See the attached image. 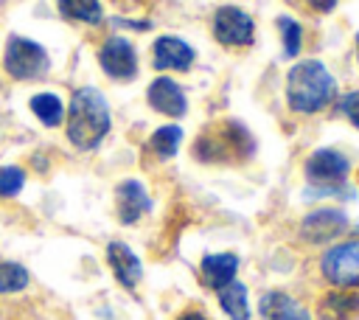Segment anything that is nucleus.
<instances>
[{"label": "nucleus", "instance_id": "nucleus-1", "mask_svg": "<svg viewBox=\"0 0 359 320\" xmlns=\"http://www.w3.org/2000/svg\"><path fill=\"white\" fill-rule=\"evenodd\" d=\"M112 129L109 101L98 87H76L65 107V135L73 149L93 152L104 143Z\"/></svg>", "mask_w": 359, "mask_h": 320}, {"label": "nucleus", "instance_id": "nucleus-2", "mask_svg": "<svg viewBox=\"0 0 359 320\" xmlns=\"http://www.w3.org/2000/svg\"><path fill=\"white\" fill-rule=\"evenodd\" d=\"M337 98V79L320 59H303L286 73V101L300 115H314Z\"/></svg>", "mask_w": 359, "mask_h": 320}, {"label": "nucleus", "instance_id": "nucleus-3", "mask_svg": "<svg viewBox=\"0 0 359 320\" xmlns=\"http://www.w3.org/2000/svg\"><path fill=\"white\" fill-rule=\"evenodd\" d=\"M255 143L247 126L238 121H219L199 132L194 143V157L202 163H241L252 154Z\"/></svg>", "mask_w": 359, "mask_h": 320}, {"label": "nucleus", "instance_id": "nucleus-4", "mask_svg": "<svg viewBox=\"0 0 359 320\" xmlns=\"http://www.w3.org/2000/svg\"><path fill=\"white\" fill-rule=\"evenodd\" d=\"M306 174V199L311 196H342L353 199V188H348L351 163L337 149H314L303 166Z\"/></svg>", "mask_w": 359, "mask_h": 320}, {"label": "nucleus", "instance_id": "nucleus-5", "mask_svg": "<svg viewBox=\"0 0 359 320\" xmlns=\"http://www.w3.org/2000/svg\"><path fill=\"white\" fill-rule=\"evenodd\" d=\"M3 73L14 81H39L50 70V53L45 51L42 42L22 36V34H8L0 56Z\"/></svg>", "mask_w": 359, "mask_h": 320}, {"label": "nucleus", "instance_id": "nucleus-6", "mask_svg": "<svg viewBox=\"0 0 359 320\" xmlns=\"http://www.w3.org/2000/svg\"><path fill=\"white\" fill-rule=\"evenodd\" d=\"M320 269H323L325 281L337 289L359 286V239H348V241L334 244L323 255Z\"/></svg>", "mask_w": 359, "mask_h": 320}, {"label": "nucleus", "instance_id": "nucleus-7", "mask_svg": "<svg viewBox=\"0 0 359 320\" xmlns=\"http://www.w3.org/2000/svg\"><path fill=\"white\" fill-rule=\"evenodd\" d=\"M213 36L224 48H247L255 39V22L252 17L238 6H222L213 14Z\"/></svg>", "mask_w": 359, "mask_h": 320}, {"label": "nucleus", "instance_id": "nucleus-8", "mask_svg": "<svg viewBox=\"0 0 359 320\" xmlns=\"http://www.w3.org/2000/svg\"><path fill=\"white\" fill-rule=\"evenodd\" d=\"M98 65L109 79L132 81L137 76V51L126 36L112 34L98 45Z\"/></svg>", "mask_w": 359, "mask_h": 320}, {"label": "nucleus", "instance_id": "nucleus-9", "mask_svg": "<svg viewBox=\"0 0 359 320\" xmlns=\"http://www.w3.org/2000/svg\"><path fill=\"white\" fill-rule=\"evenodd\" d=\"M345 230H348V213L342 208H317V211L306 213L300 222V236L314 244L331 241Z\"/></svg>", "mask_w": 359, "mask_h": 320}, {"label": "nucleus", "instance_id": "nucleus-10", "mask_svg": "<svg viewBox=\"0 0 359 320\" xmlns=\"http://www.w3.org/2000/svg\"><path fill=\"white\" fill-rule=\"evenodd\" d=\"M151 211V196L140 180H121L115 185V213L121 225H135Z\"/></svg>", "mask_w": 359, "mask_h": 320}, {"label": "nucleus", "instance_id": "nucleus-11", "mask_svg": "<svg viewBox=\"0 0 359 320\" xmlns=\"http://www.w3.org/2000/svg\"><path fill=\"white\" fill-rule=\"evenodd\" d=\"M194 59H196V51L185 39H180L174 34H163L151 45L154 70H180V73H185V70H191Z\"/></svg>", "mask_w": 359, "mask_h": 320}, {"label": "nucleus", "instance_id": "nucleus-12", "mask_svg": "<svg viewBox=\"0 0 359 320\" xmlns=\"http://www.w3.org/2000/svg\"><path fill=\"white\" fill-rule=\"evenodd\" d=\"M146 101L154 112L160 115H168V118H182L188 112V98H185V90L168 79V76H157L149 87H146Z\"/></svg>", "mask_w": 359, "mask_h": 320}, {"label": "nucleus", "instance_id": "nucleus-13", "mask_svg": "<svg viewBox=\"0 0 359 320\" xmlns=\"http://www.w3.org/2000/svg\"><path fill=\"white\" fill-rule=\"evenodd\" d=\"M107 264L115 275V281L123 289H135L143 278V264L137 258V253L126 244V241H109L107 244Z\"/></svg>", "mask_w": 359, "mask_h": 320}, {"label": "nucleus", "instance_id": "nucleus-14", "mask_svg": "<svg viewBox=\"0 0 359 320\" xmlns=\"http://www.w3.org/2000/svg\"><path fill=\"white\" fill-rule=\"evenodd\" d=\"M258 312L264 320H311V312L300 300H294L292 295L278 292V289L261 295Z\"/></svg>", "mask_w": 359, "mask_h": 320}, {"label": "nucleus", "instance_id": "nucleus-15", "mask_svg": "<svg viewBox=\"0 0 359 320\" xmlns=\"http://www.w3.org/2000/svg\"><path fill=\"white\" fill-rule=\"evenodd\" d=\"M238 272V255L236 253H210L199 261V281L210 289H222L224 284L236 281Z\"/></svg>", "mask_w": 359, "mask_h": 320}, {"label": "nucleus", "instance_id": "nucleus-16", "mask_svg": "<svg viewBox=\"0 0 359 320\" xmlns=\"http://www.w3.org/2000/svg\"><path fill=\"white\" fill-rule=\"evenodd\" d=\"M28 109L34 112V118L45 126V129H56L65 124V101L59 93H50V90H42V93H34L28 98Z\"/></svg>", "mask_w": 359, "mask_h": 320}, {"label": "nucleus", "instance_id": "nucleus-17", "mask_svg": "<svg viewBox=\"0 0 359 320\" xmlns=\"http://www.w3.org/2000/svg\"><path fill=\"white\" fill-rule=\"evenodd\" d=\"M356 314H359V295L345 292V289L323 295L320 309H317L320 320H353Z\"/></svg>", "mask_w": 359, "mask_h": 320}, {"label": "nucleus", "instance_id": "nucleus-18", "mask_svg": "<svg viewBox=\"0 0 359 320\" xmlns=\"http://www.w3.org/2000/svg\"><path fill=\"white\" fill-rule=\"evenodd\" d=\"M216 292H219V306L230 320H250V292L244 284L230 281Z\"/></svg>", "mask_w": 359, "mask_h": 320}, {"label": "nucleus", "instance_id": "nucleus-19", "mask_svg": "<svg viewBox=\"0 0 359 320\" xmlns=\"http://www.w3.org/2000/svg\"><path fill=\"white\" fill-rule=\"evenodd\" d=\"M56 8L65 20L81 22V25H98L104 20L101 0H56Z\"/></svg>", "mask_w": 359, "mask_h": 320}, {"label": "nucleus", "instance_id": "nucleus-20", "mask_svg": "<svg viewBox=\"0 0 359 320\" xmlns=\"http://www.w3.org/2000/svg\"><path fill=\"white\" fill-rule=\"evenodd\" d=\"M180 143H182V129L177 124H165V126H157L151 135H149V152L160 160H171L177 152H180Z\"/></svg>", "mask_w": 359, "mask_h": 320}, {"label": "nucleus", "instance_id": "nucleus-21", "mask_svg": "<svg viewBox=\"0 0 359 320\" xmlns=\"http://www.w3.org/2000/svg\"><path fill=\"white\" fill-rule=\"evenodd\" d=\"M28 284H31V272H28V267H22L20 261H8V258L0 261V295H17V292H25Z\"/></svg>", "mask_w": 359, "mask_h": 320}, {"label": "nucleus", "instance_id": "nucleus-22", "mask_svg": "<svg viewBox=\"0 0 359 320\" xmlns=\"http://www.w3.org/2000/svg\"><path fill=\"white\" fill-rule=\"evenodd\" d=\"M25 180H28V174L22 166H17V163L0 166V199H6V202L17 199L25 188Z\"/></svg>", "mask_w": 359, "mask_h": 320}, {"label": "nucleus", "instance_id": "nucleus-23", "mask_svg": "<svg viewBox=\"0 0 359 320\" xmlns=\"http://www.w3.org/2000/svg\"><path fill=\"white\" fill-rule=\"evenodd\" d=\"M278 31H280V42H283V56L294 59L303 48V28L294 17H278Z\"/></svg>", "mask_w": 359, "mask_h": 320}, {"label": "nucleus", "instance_id": "nucleus-24", "mask_svg": "<svg viewBox=\"0 0 359 320\" xmlns=\"http://www.w3.org/2000/svg\"><path fill=\"white\" fill-rule=\"evenodd\" d=\"M334 101H337V112H342L351 121V126L359 129V90H351V93H345Z\"/></svg>", "mask_w": 359, "mask_h": 320}, {"label": "nucleus", "instance_id": "nucleus-25", "mask_svg": "<svg viewBox=\"0 0 359 320\" xmlns=\"http://www.w3.org/2000/svg\"><path fill=\"white\" fill-rule=\"evenodd\" d=\"M339 0H306V6H311L314 11H320V14H328V11H334V6H337Z\"/></svg>", "mask_w": 359, "mask_h": 320}, {"label": "nucleus", "instance_id": "nucleus-26", "mask_svg": "<svg viewBox=\"0 0 359 320\" xmlns=\"http://www.w3.org/2000/svg\"><path fill=\"white\" fill-rule=\"evenodd\" d=\"M177 320H210L205 312H199V309H188V312H182Z\"/></svg>", "mask_w": 359, "mask_h": 320}, {"label": "nucleus", "instance_id": "nucleus-27", "mask_svg": "<svg viewBox=\"0 0 359 320\" xmlns=\"http://www.w3.org/2000/svg\"><path fill=\"white\" fill-rule=\"evenodd\" d=\"M356 59H359V31H356Z\"/></svg>", "mask_w": 359, "mask_h": 320}, {"label": "nucleus", "instance_id": "nucleus-28", "mask_svg": "<svg viewBox=\"0 0 359 320\" xmlns=\"http://www.w3.org/2000/svg\"><path fill=\"white\" fill-rule=\"evenodd\" d=\"M356 233H359V222H356Z\"/></svg>", "mask_w": 359, "mask_h": 320}]
</instances>
